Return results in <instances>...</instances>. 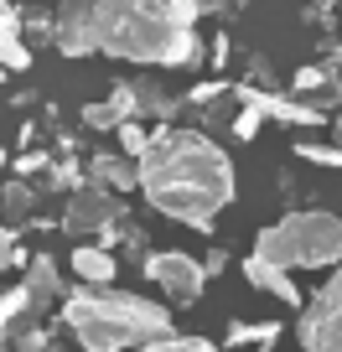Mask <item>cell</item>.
<instances>
[{
  "instance_id": "19",
  "label": "cell",
  "mask_w": 342,
  "mask_h": 352,
  "mask_svg": "<svg viewBox=\"0 0 342 352\" xmlns=\"http://www.w3.org/2000/svg\"><path fill=\"white\" fill-rule=\"evenodd\" d=\"M120 135H125V145H130V151H145V145H151V140H145V135H140V130H135V124H125V130H120Z\"/></svg>"
},
{
  "instance_id": "18",
  "label": "cell",
  "mask_w": 342,
  "mask_h": 352,
  "mask_svg": "<svg viewBox=\"0 0 342 352\" xmlns=\"http://www.w3.org/2000/svg\"><path fill=\"white\" fill-rule=\"evenodd\" d=\"M270 337H275L270 327L259 331V342H270ZM228 342H254V327H233V331H228Z\"/></svg>"
},
{
  "instance_id": "5",
  "label": "cell",
  "mask_w": 342,
  "mask_h": 352,
  "mask_svg": "<svg viewBox=\"0 0 342 352\" xmlns=\"http://www.w3.org/2000/svg\"><path fill=\"white\" fill-rule=\"evenodd\" d=\"M301 347L306 352H342V275L311 296L306 316H301Z\"/></svg>"
},
{
  "instance_id": "21",
  "label": "cell",
  "mask_w": 342,
  "mask_h": 352,
  "mask_svg": "<svg viewBox=\"0 0 342 352\" xmlns=\"http://www.w3.org/2000/svg\"><path fill=\"white\" fill-rule=\"evenodd\" d=\"M317 6H332V0H317Z\"/></svg>"
},
{
  "instance_id": "7",
  "label": "cell",
  "mask_w": 342,
  "mask_h": 352,
  "mask_svg": "<svg viewBox=\"0 0 342 352\" xmlns=\"http://www.w3.org/2000/svg\"><path fill=\"white\" fill-rule=\"evenodd\" d=\"M114 218H120V202H114V192H104V187H89V192H78V197L67 202V233H73V239L109 228Z\"/></svg>"
},
{
  "instance_id": "2",
  "label": "cell",
  "mask_w": 342,
  "mask_h": 352,
  "mask_svg": "<svg viewBox=\"0 0 342 352\" xmlns=\"http://www.w3.org/2000/svg\"><path fill=\"white\" fill-rule=\"evenodd\" d=\"M94 47L130 63H187L197 52L192 32L171 21L166 0H99Z\"/></svg>"
},
{
  "instance_id": "11",
  "label": "cell",
  "mask_w": 342,
  "mask_h": 352,
  "mask_svg": "<svg viewBox=\"0 0 342 352\" xmlns=\"http://www.w3.org/2000/svg\"><path fill=\"white\" fill-rule=\"evenodd\" d=\"M73 270L89 280V285H109V280H114V259L104 249H78L73 254Z\"/></svg>"
},
{
  "instance_id": "20",
  "label": "cell",
  "mask_w": 342,
  "mask_h": 352,
  "mask_svg": "<svg viewBox=\"0 0 342 352\" xmlns=\"http://www.w3.org/2000/svg\"><path fill=\"white\" fill-rule=\"evenodd\" d=\"M16 306H21V296H0V321L11 316V311H16Z\"/></svg>"
},
{
  "instance_id": "16",
  "label": "cell",
  "mask_w": 342,
  "mask_h": 352,
  "mask_svg": "<svg viewBox=\"0 0 342 352\" xmlns=\"http://www.w3.org/2000/svg\"><path fill=\"white\" fill-rule=\"evenodd\" d=\"M301 161H317V166H342V151H321V145H301Z\"/></svg>"
},
{
  "instance_id": "17",
  "label": "cell",
  "mask_w": 342,
  "mask_h": 352,
  "mask_svg": "<svg viewBox=\"0 0 342 352\" xmlns=\"http://www.w3.org/2000/svg\"><path fill=\"white\" fill-rule=\"evenodd\" d=\"M166 11H171V21H177V26H192L197 6H192V0H166Z\"/></svg>"
},
{
  "instance_id": "9",
  "label": "cell",
  "mask_w": 342,
  "mask_h": 352,
  "mask_svg": "<svg viewBox=\"0 0 342 352\" xmlns=\"http://www.w3.org/2000/svg\"><path fill=\"white\" fill-rule=\"evenodd\" d=\"M89 171H94V182H104V192H130V187H140V166L125 161V155H94Z\"/></svg>"
},
{
  "instance_id": "3",
  "label": "cell",
  "mask_w": 342,
  "mask_h": 352,
  "mask_svg": "<svg viewBox=\"0 0 342 352\" xmlns=\"http://www.w3.org/2000/svg\"><path fill=\"white\" fill-rule=\"evenodd\" d=\"M67 327L89 352H130V347L171 337L166 306L140 300V296H114V290L67 296Z\"/></svg>"
},
{
  "instance_id": "1",
  "label": "cell",
  "mask_w": 342,
  "mask_h": 352,
  "mask_svg": "<svg viewBox=\"0 0 342 352\" xmlns=\"http://www.w3.org/2000/svg\"><path fill=\"white\" fill-rule=\"evenodd\" d=\"M140 192L151 197L156 212L187 228H208L233 202V166L202 135L166 130L140 151Z\"/></svg>"
},
{
  "instance_id": "14",
  "label": "cell",
  "mask_w": 342,
  "mask_h": 352,
  "mask_svg": "<svg viewBox=\"0 0 342 352\" xmlns=\"http://www.w3.org/2000/svg\"><path fill=\"white\" fill-rule=\"evenodd\" d=\"M135 352H218L213 342H197V337H161V342H145Z\"/></svg>"
},
{
  "instance_id": "12",
  "label": "cell",
  "mask_w": 342,
  "mask_h": 352,
  "mask_svg": "<svg viewBox=\"0 0 342 352\" xmlns=\"http://www.w3.org/2000/svg\"><path fill=\"white\" fill-rule=\"evenodd\" d=\"M130 109H135V94H130V88H120L109 104H89V114H83V120H89L94 130H109V124H120Z\"/></svg>"
},
{
  "instance_id": "4",
  "label": "cell",
  "mask_w": 342,
  "mask_h": 352,
  "mask_svg": "<svg viewBox=\"0 0 342 352\" xmlns=\"http://www.w3.org/2000/svg\"><path fill=\"white\" fill-rule=\"evenodd\" d=\"M254 259L275 264V270H317V264L342 259V218L332 212H290L275 228L254 239Z\"/></svg>"
},
{
  "instance_id": "13",
  "label": "cell",
  "mask_w": 342,
  "mask_h": 352,
  "mask_svg": "<svg viewBox=\"0 0 342 352\" xmlns=\"http://www.w3.org/2000/svg\"><path fill=\"white\" fill-rule=\"evenodd\" d=\"M26 285H32V290H26L32 300H52L57 290H63V285H57V270H52V259H36V264H32V280H26Z\"/></svg>"
},
{
  "instance_id": "10",
  "label": "cell",
  "mask_w": 342,
  "mask_h": 352,
  "mask_svg": "<svg viewBox=\"0 0 342 352\" xmlns=\"http://www.w3.org/2000/svg\"><path fill=\"white\" fill-rule=\"evenodd\" d=\"M244 275H249V285H259V290H270V296H280L286 306H301V290L290 285V275H286V270H275V264H265V259H254V254H249Z\"/></svg>"
},
{
  "instance_id": "8",
  "label": "cell",
  "mask_w": 342,
  "mask_h": 352,
  "mask_svg": "<svg viewBox=\"0 0 342 352\" xmlns=\"http://www.w3.org/2000/svg\"><path fill=\"white\" fill-rule=\"evenodd\" d=\"M94 21H99V0H67L57 16V42L63 52H94Z\"/></svg>"
},
{
  "instance_id": "6",
  "label": "cell",
  "mask_w": 342,
  "mask_h": 352,
  "mask_svg": "<svg viewBox=\"0 0 342 352\" xmlns=\"http://www.w3.org/2000/svg\"><path fill=\"white\" fill-rule=\"evenodd\" d=\"M145 275L177 300V306H192V300L202 296V264H192L187 254H151Z\"/></svg>"
},
{
  "instance_id": "15",
  "label": "cell",
  "mask_w": 342,
  "mask_h": 352,
  "mask_svg": "<svg viewBox=\"0 0 342 352\" xmlns=\"http://www.w3.org/2000/svg\"><path fill=\"white\" fill-rule=\"evenodd\" d=\"M26 208H32V192L26 187H6V212H11V218H26Z\"/></svg>"
}]
</instances>
